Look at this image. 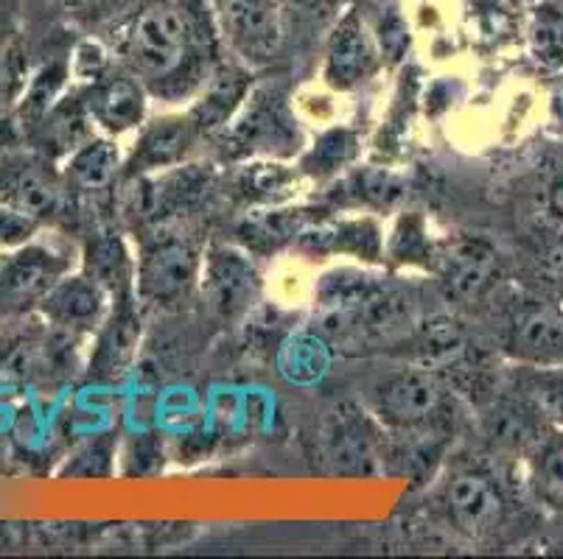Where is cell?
Instances as JSON below:
<instances>
[{"instance_id":"23","label":"cell","mask_w":563,"mask_h":559,"mask_svg":"<svg viewBox=\"0 0 563 559\" xmlns=\"http://www.w3.org/2000/svg\"><path fill=\"white\" fill-rule=\"evenodd\" d=\"M527 369H530V376L525 378L527 398L555 428H563V364Z\"/></svg>"},{"instance_id":"31","label":"cell","mask_w":563,"mask_h":559,"mask_svg":"<svg viewBox=\"0 0 563 559\" xmlns=\"http://www.w3.org/2000/svg\"><path fill=\"white\" fill-rule=\"evenodd\" d=\"M18 141V130H14V123L9 121L7 115H0V154H7L9 148L14 146Z\"/></svg>"},{"instance_id":"33","label":"cell","mask_w":563,"mask_h":559,"mask_svg":"<svg viewBox=\"0 0 563 559\" xmlns=\"http://www.w3.org/2000/svg\"><path fill=\"white\" fill-rule=\"evenodd\" d=\"M373 3H378V7H384V3H390V0H373Z\"/></svg>"},{"instance_id":"11","label":"cell","mask_w":563,"mask_h":559,"mask_svg":"<svg viewBox=\"0 0 563 559\" xmlns=\"http://www.w3.org/2000/svg\"><path fill=\"white\" fill-rule=\"evenodd\" d=\"M239 112L242 115L230 118V143L244 152H275L278 146H291L298 141V121L286 112L284 99H278L275 92H247Z\"/></svg>"},{"instance_id":"10","label":"cell","mask_w":563,"mask_h":559,"mask_svg":"<svg viewBox=\"0 0 563 559\" xmlns=\"http://www.w3.org/2000/svg\"><path fill=\"white\" fill-rule=\"evenodd\" d=\"M107 305H110V291L87 269L79 275L59 277L48 294L40 300V311L48 325L65 333H85L99 327L104 322Z\"/></svg>"},{"instance_id":"32","label":"cell","mask_w":563,"mask_h":559,"mask_svg":"<svg viewBox=\"0 0 563 559\" xmlns=\"http://www.w3.org/2000/svg\"><path fill=\"white\" fill-rule=\"evenodd\" d=\"M59 3H65V7H79V3H85V0H59Z\"/></svg>"},{"instance_id":"20","label":"cell","mask_w":563,"mask_h":559,"mask_svg":"<svg viewBox=\"0 0 563 559\" xmlns=\"http://www.w3.org/2000/svg\"><path fill=\"white\" fill-rule=\"evenodd\" d=\"M530 215L544 230H563V146L541 160L532 177Z\"/></svg>"},{"instance_id":"2","label":"cell","mask_w":563,"mask_h":559,"mask_svg":"<svg viewBox=\"0 0 563 559\" xmlns=\"http://www.w3.org/2000/svg\"><path fill=\"white\" fill-rule=\"evenodd\" d=\"M213 25L235 59L258 68L273 62L284 43L278 0H208Z\"/></svg>"},{"instance_id":"27","label":"cell","mask_w":563,"mask_h":559,"mask_svg":"<svg viewBox=\"0 0 563 559\" xmlns=\"http://www.w3.org/2000/svg\"><path fill=\"white\" fill-rule=\"evenodd\" d=\"M378 20L371 25L373 34H376V43L382 48L384 62H398L409 48V25L407 20L398 14V9L393 3H384L378 7Z\"/></svg>"},{"instance_id":"12","label":"cell","mask_w":563,"mask_h":559,"mask_svg":"<svg viewBox=\"0 0 563 559\" xmlns=\"http://www.w3.org/2000/svg\"><path fill=\"white\" fill-rule=\"evenodd\" d=\"M146 87L126 70L112 76L107 70L99 81L90 85L85 107L87 115L107 135H124V132L141 130L146 121Z\"/></svg>"},{"instance_id":"4","label":"cell","mask_w":563,"mask_h":559,"mask_svg":"<svg viewBox=\"0 0 563 559\" xmlns=\"http://www.w3.org/2000/svg\"><path fill=\"white\" fill-rule=\"evenodd\" d=\"M440 504L446 521L465 537H485L496 532L508 515V499L499 481L479 468H460L443 481Z\"/></svg>"},{"instance_id":"22","label":"cell","mask_w":563,"mask_h":559,"mask_svg":"<svg viewBox=\"0 0 563 559\" xmlns=\"http://www.w3.org/2000/svg\"><path fill=\"white\" fill-rule=\"evenodd\" d=\"M25 87H29V68L25 56L14 34L7 25H0V115H7L9 107L20 104Z\"/></svg>"},{"instance_id":"14","label":"cell","mask_w":563,"mask_h":559,"mask_svg":"<svg viewBox=\"0 0 563 559\" xmlns=\"http://www.w3.org/2000/svg\"><path fill=\"white\" fill-rule=\"evenodd\" d=\"M508 350L527 367L563 364V308L539 302L519 311L510 322Z\"/></svg>"},{"instance_id":"19","label":"cell","mask_w":563,"mask_h":559,"mask_svg":"<svg viewBox=\"0 0 563 559\" xmlns=\"http://www.w3.org/2000/svg\"><path fill=\"white\" fill-rule=\"evenodd\" d=\"M527 48L547 70H563V9L555 0H539L527 18Z\"/></svg>"},{"instance_id":"7","label":"cell","mask_w":563,"mask_h":559,"mask_svg":"<svg viewBox=\"0 0 563 559\" xmlns=\"http://www.w3.org/2000/svg\"><path fill=\"white\" fill-rule=\"evenodd\" d=\"M65 179L56 177L40 160H23L0 154V202L20 210L34 222H45L65 204Z\"/></svg>"},{"instance_id":"1","label":"cell","mask_w":563,"mask_h":559,"mask_svg":"<svg viewBox=\"0 0 563 559\" xmlns=\"http://www.w3.org/2000/svg\"><path fill=\"white\" fill-rule=\"evenodd\" d=\"M213 34L199 0H143L121 34V59L150 96L174 104L211 79Z\"/></svg>"},{"instance_id":"29","label":"cell","mask_w":563,"mask_h":559,"mask_svg":"<svg viewBox=\"0 0 563 559\" xmlns=\"http://www.w3.org/2000/svg\"><path fill=\"white\" fill-rule=\"evenodd\" d=\"M544 277L547 283L558 289V294H561V302H558V305L563 308V241L552 246L550 253L544 255Z\"/></svg>"},{"instance_id":"15","label":"cell","mask_w":563,"mask_h":559,"mask_svg":"<svg viewBox=\"0 0 563 559\" xmlns=\"http://www.w3.org/2000/svg\"><path fill=\"white\" fill-rule=\"evenodd\" d=\"M325 454L340 473H373L378 459L376 425L365 417V412L340 409L325 431Z\"/></svg>"},{"instance_id":"6","label":"cell","mask_w":563,"mask_h":559,"mask_svg":"<svg viewBox=\"0 0 563 559\" xmlns=\"http://www.w3.org/2000/svg\"><path fill=\"white\" fill-rule=\"evenodd\" d=\"M202 260L186 238H157L143 249L135 269L137 294L155 305L180 302L202 275Z\"/></svg>"},{"instance_id":"17","label":"cell","mask_w":563,"mask_h":559,"mask_svg":"<svg viewBox=\"0 0 563 559\" xmlns=\"http://www.w3.org/2000/svg\"><path fill=\"white\" fill-rule=\"evenodd\" d=\"M121 168V148L104 137H90L68 154L65 163V185L76 191H101L115 179Z\"/></svg>"},{"instance_id":"9","label":"cell","mask_w":563,"mask_h":559,"mask_svg":"<svg viewBox=\"0 0 563 559\" xmlns=\"http://www.w3.org/2000/svg\"><path fill=\"white\" fill-rule=\"evenodd\" d=\"M434 271L446 286L449 297L477 300L499 277V253L485 238H454L438 246Z\"/></svg>"},{"instance_id":"34","label":"cell","mask_w":563,"mask_h":559,"mask_svg":"<svg viewBox=\"0 0 563 559\" xmlns=\"http://www.w3.org/2000/svg\"><path fill=\"white\" fill-rule=\"evenodd\" d=\"M555 3H558V7H561V9H563V0H555Z\"/></svg>"},{"instance_id":"8","label":"cell","mask_w":563,"mask_h":559,"mask_svg":"<svg viewBox=\"0 0 563 559\" xmlns=\"http://www.w3.org/2000/svg\"><path fill=\"white\" fill-rule=\"evenodd\" d=\"M68 260L45 244L18 246L0 255V308L40 302L51 286L65 277Z\"/></svg>"},{"instance_id":"3","label":"cell","mask_w":563,"mask_h":559,"mask_svg":"<svg viewBox=\"0 0 563 559\" xmlns=\"http://www.w3.org/2000/svg\"><path fill=\"white\" fill-rule=\"evenodd\" d=\"M446 409V389L429 369L409 367L384 378L373 394V414L396 431H421L440 423Z\"/></svg>"},{"instance_id":"26","label":"cell","mask_w":563,"mask_h":559,"mask_svg":"<svg viewBox=\"0 0 563 559\" xmlns=\"http://www.w3.org/2000/svg\"><path fill=\"white\" fill-rule=\"evenodd\" d=\"M353 152H356V137L347 130H334L322 135L320 143L306 154L303 168L314 177H331L353 160Z\"/></svg>"},{"instance_id":"25","label":"cell","mask_w":563,"mask_h":559,"mask_svg":"<svg viewBox=\"0 0 563 559\" xmlns=\"http://www.w3.org/2000/svg\"><path fill=\"white\" fill-rule=\"evenodd\" d=\"M390 258L401 260V264H427L434 266L438 258V246L429 241L427 227L418 215H404L398 222L396 233L390 241Z\"/></svg>"},{"instance_id":"5","label":"cell","mask_w":563,"mask_h":559,"mask_svg":"<svg viewBox=\"0 0 563 559\" xmlns=\"http://www.w3.org/2000/svg\"><path fill=\"white\" fill-rule=\"evenodd\" d=\"M384 65L382 48L376 43L371 23L360 9H347L329 34L322 79L334 90H356L371 81Z\"/></svg>"},{"instance_id":"30","label":"cell","mask_w":563,"mask_h":559,"mask_svg":"<svg viewBox=\"0 0 563 559\" xmlns=\"http://www.w3.org/2000/svg\"><path fill=\"white\" fill-rule=\"evenodd\" d=\"M550 126L552 132L563 141V79L558 81V87L550 96Z\"/></svg>"},{"instance_id":"18","label":"cell","mask_w":563,"mask_h":559,"mask_svg":"<svg viewBox=\"0 0 563 559\" xmlns=\"http://www.w3.org/2000/svg\"><path fill=\"white\" fill-rule=\"evenodd\" d=\"M306 244L314 246L317 253H347L367 260H376L384 249L382 230L371 219L340 222L331 224V227L311 230V233H303V246Z\"/></svg>"},{"instance_id":"21","label":"cell","mask_w":563,"mask_h":559,"mask_svg":"<svg viewBox=\"0 0 563 559\" xmlns=\"http://www.w3.org/2000/svg\"><path fill=\"white\" fill-rule=\"evenodd\" d=\"M253 269L244 264L242 255L233 253H213L208 266H205V286L211 289L213 302L224 311H235L253 294Z\"/></svg>"},{"instance_id":"28","label":"cell","mask_w":563,"mask_h":559,"mask_svg":"<svg viewBox=\"0 0 563 559\" xmlns=\"http://www.w3.org/2000/svg\"><path fill=\"white\" fill-rule=\"evenodd\" d=\"M107 70H110V62H107L104 48H101L99 43H81L79 48H76L74 62H70V74H74L76 79L93 85V81H99Z\"/></svg>"},{"instance_id":"16","label":"cell","mask_w":563,"mask_h":559,"mask_svg":"<svg viewBox=\"0 0 563 559\" xmlns=\"http://www.w3.org/2000/svg\"><path fill=\"white\" fill-rule=\"evenodd\" d=\"M525 479L530 499L547 515L563 521V428L552 425L525 456Z\"/></svg>"},{"instance_id":"24","label":"cell","mask_w":563,"mask_h":559,"mask_svg":"<svg viewBox=\"0 0 563 559\" xmlns=\"http://www.w3.org/2000/svg\"><path fill=\"white\" fill-rule=\"evenodd\" d=\"M87 271L104 286L110 294H115V289H124L130 286V260H126L124 246L118 244L115 238L96 241L90 246V258H87Z\"/></svg>"},{"instance_id":"13","label":"cell","mask_w":563,"mask_h":559,"mask_svg":"<svg viewBox=\"0 0 563 559\" xmlns=\"http://www.w3.org/2000/svg\"><path fill=\"white\" fill-rule=\"evenodd\" d=\"M202 135V126H199L191 112L157 118L150 126H143L126 168H132V174L177 168L191 154V148L197 146Z\"/></svg>"}]
</instances>
